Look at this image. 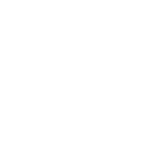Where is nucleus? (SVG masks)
I'll return each instance as SVG.
<instances>
[]
</instances>
